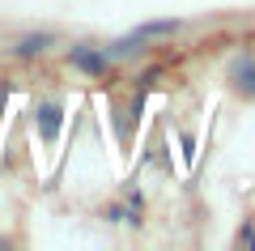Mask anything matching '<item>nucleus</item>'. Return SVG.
Masks as SVG:
<instances>
[{
	"instance_id": "nucleus-1",
	"label": "nucleus",
	"mask_w": 255,
	"mask_h": 251,
	"mask_svg": "<svg viewBox=\"0 0 255 251\" xmlns=\"http://www.w3.org/2000/svg\"><path fill=\"white\" fill-rule=\"evenodd\" d=\"M68 64H73L77 72H85V77H107V68H111V51H107V47L77 43V47H68Z\"/></svg>"
},
{
	"instance_id": "nucleus-2",
	"label": "nucleus",
	"mask_w": 255,
	"mask_h": 251,
	"mask_svg": "<svg viewBox=\"0 0 255 251\" xmlns=\"http://www.w3.org/2000/svg\"><path fill=\"white\" fill-rule=\"evenodd\" d=\"M60 124H64V107H60L55 98H43V102H34V128H38V136H43L47 145L55 141Z\"/></svg>"
},
{
	"instance_id": "nucleus-3",
	"label": "nucleus",
	"mask_w": 255,
	"mask_h": 251,
	"mask_svg": "<svg viewBox=\"0 0 255 251\" xmlns=\"http://www.w3.org/2000/svg\"><path fill=\"white\" fill-rule=\"evenodd\" d=\"M226 77H230V85H234L243 98H255V55H234Z\"/></svg>"
},
{
	"instance_id": "nucleus-4",
	"label": "nucleus",
	"mask_w": 255,
	"mask_h": 251,
	"mask_svg": "<svg viewBox=\"0 0 255 251\" xmlns=\"http://www.w3.org/2000/svg\"><path fill=\"white\" fill-rule=\"evenodd\" d=\"M179 30V21H149V26H140L136 34H132V43H145V38H162V34H174Z\"/></svg>"
},
{
	"instance_id": "nucleus-5",
	"label": "nucleus",
	"mask_w": 255,
	"mask_h": 251,
	"mask_svg": "<svg viewBox=\"0 0 255 251\" xmlns=\"http://www.w3.org/2000/svg\"><path fill=\"white\" fill-rule=\"evenodd\" d=\"M47 43H51V34H26V38L17 43V55H21V60H30V55H43Z\"/></svg>"
},
{
	"instance_id": "nucleus-6",
	"label": "nucleus",
	"mask_w": 255,
	"mask_h": 251,
	"mask_svg": "<svg viewBox=\"0 0 255 251\" xmlns=\"http://www.w3.org/2000/svg\"><path fill=\"white\" fill-rule=\"evenodd\" d=\"M238 243H247V247H255V230L247 226V230H238Z\"/></svg>"
}]
</instances>
